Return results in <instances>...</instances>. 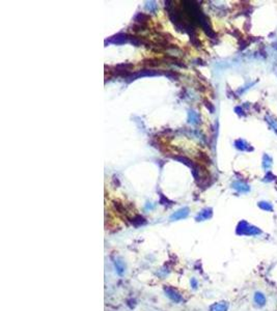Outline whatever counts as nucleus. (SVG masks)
I'll list each match as a JSON object with an SVG mask.
<instances>
[{"label":"nucleus","instance_id":"obj_6","mask_svg":"<svg viewBox=\"0 0 277 311\" xmlns=\"http://www.w3.org/2000/svg\"><path fill=\"white\" fill-rule=\"evenodd\" d=\"M227 310V304L225 303H218L212 307V311H226Z\"/></svg>","mask_w":277,"mask_h":311},{"label":"nucleus","instance_id":"obj_4","mask_svg":"<svg viewBox=\"0 0 277 311\" xmlns=\"http://www.w3.org/2000/svg\"><path fill=\"white\" fill-rule=\"evenodd\" d=\"M237 142L238 143H236V146H237L239 150H252V147H249L248 144H247L244 140H238Z\"/></svg>","mask_w":277,"mask_h":311},{"label":"nucleus","instance_id":"obj_7","mask_svg":"<svg viewBox=\"0 0 277 311\" xmlns=\"http://www.w3.org/2000/svg\"><path fill=\"white\" fill-rule=\"evenodd\" d=\"M258 207H261L262 209H264V211H268V212H272L273 211L272 204L269 203V202H266V201L258 202Z\"/></svg>","mask_w":277,"mask_h":311},{"label":"nucleus","instance_id":"obj_1","mask_svg":"<svg viewBox=\"0 0 277 311\" xmlns=\"http://www.w3.org/2000/svg\"><path fill=\"white\" fill-rule=\"evenodd\" d=\"M238 233L245 234V235H257V234H261L262 231L258 228L254 227L252 225H249L247 222L243 221L238 226Z\"/></svg>","mask_w":277,"mask_h":311},{"label":"nucleus","instance_id":"obj_8","mask_svg":"<svg viewBox=\"0 0 277 311\" xmlns=\"http://www.w3.org/2000/svg\"><path fill=\"white\" fill-rule=\"evenodd\" d=\"M266 118H267V120L269 121V124H270L271 126L273 127V129H274V130H275V132H276V133H277V121L275 120V119L271 118L270 116H267V117H266Z\"/></svg>","mask_w":277,"mask_h":311},{"label":"nucleus","instance_id":"obj_2","mask_svg":"<svg viewBox=\"0 0 277 311\" xmlns=\"http://www.w3.org/2000/svg\"><path fill=\"white\" fill-rule=\"evenodd\" d=\"M254 303L257 307H263L266 305V297L261 292H256L254 294Z\"/></svg>","mask_w":277,"mask_h":311},{"label":"nucleus","instance_id":"obj_5","mask_svg":"<svg viewBox=\"0 0 277 311\" xmlns=\"http://www.w3.org/2000/svg\"><path fill=\"white\" fill-rule=\"evenodd\" d=\"M271 165H272V159H271L268 154H265L264 156V160H263V166L264 168L266 169V170H269L271 167Z\"/></svg>","mask_w":277,"mask_h":311},{"label":"nucleus","instance_id":"obj_3","mask_svg":"<svg viewBox=\"0 0 277 311\" xmlns=\"http://www.w3.org/2000/svg\"><path fill=\"white\" fill-rule=\"evenodd\" d=\"M232 186H234V188L236 189V190L240 191V192H242V193H246L250 190L249 186L244 183H242V182H237V183H234Z\"/></svg>","mask_w":277,"mask_h":311}]
</instances>
